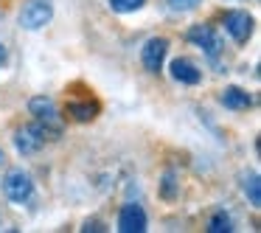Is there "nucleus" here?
Masks as SVG:
<instances>
[{
    "label": "nucleus",
    "mask_w": 261,
    "mask_h": 233,
    "mask_svg": "<svg viewBox=\"0 0 261 233\" xmlns=\"http://www.w3.org/2000/svg\"><path fill=\"white\" fill-rule=\"evenodd\" d=\"M54 20V3L51 0H25L20 9V25L25 31H40Z\"/></svg>",
    "instance_id": "f257e3e1"
},
{
    "label": "nucleus",
    "mask_w": 261,
    "mask_h": 233,
    "mask_svg": "<svg viewBox=\"0 0 261 233\" xmlns=\"http://www.w3.org/2000/svg\"><path fill=\"white\" fill-rule=\"evenodd\" d=\"M51 135H54L51 130H45L40 121H34V124H25V126H20V130L14 132V146H17L20 154H34V152H40V149L45 146V141Z\"/></svg>",
    "instance_id": "f03ea898"
},
{
    "label": "nucleus",
    "mask_w": 261,
    "mask_h": 233,
    "mask_svg": "<svg viewBox=\"0 0 261 233\" xmlns=\"http://www.w3.org/2000/svg\"><path fill=\"white\" fill-rule=\"evenodd\" d=\"M3 194H6V199H12V202H17V205L29 202L31 194H34V180H31V174H25L23 169L9 171V174L3 177Z\"/></svg>",
    "instance_id": "7ed1b4c3"
},
{
    "label": "nucleus",
    "mask_w": 261,
    "mask_h": 233,
    "mask_svg": "<svg viewBox=\"0 0 261 233\" xmlns=\"http://www.w3.org/2000/svg\"><path fill=\"white\" fill-rule=\"evenodd\" d=\"M29 110H31V115H34V118L45 126V130L54 132V135H59V132H62V118H59V110H57V104H54L51 98H45V96L31 98Z\"/></svg>",
    "instance_id": "20e7f679"
},
{
    "label": "nucleus",
    "mask_w": 261,
    "mask_h": 233,
    "mask_svg": "<svg viewBox=\"0 0 261 233\" xmlns=\"http://www.w3.org/2000/svg\"><path fill=\"white\" fill-rule=\"evenodd\" d=\"M225 31L233 37V42H239V45H244V42L250 40V34H253V17H250L247 12H227L225 14Z\"/></svg>",
    "instance_id": "39448f33"
},
{
    "label": "nucleus",
    "mask_w": 261,
    "mask_h": 233,
    "mask_svg": "<svg viewBox=\"0 0 261 233\" xmlns=\"http://www.w3.org/2000/svg\"><path fill=\"white\" fill-rule=\"evenodd\" d=\"M166 54H169V40H163V37H152V40L143 45V51H141L143 68H146L149 73H160Z\"/></svg>",
    "instance_id": "423d86ee"
},
{
    "label": "nucleus",
    "mask_w": 261,
    "mask_h": 233,
    "mask_svg": "<svg viewBox=\"0 0 261 233\" xmlns=\"http://www.w3.org/2000/svg\"><path fill=\"white\" fill-rule=\"evenodd\" d=\"M118 230L121 233H143L146 230V214H143L141 205L126 202L118 214Z\"/></svg>",
    "instance_id": "0eeeda50"
},
{
    "label": "nucleus",
    "mask_w": 261,
    "mask_h": 233,
    "mask_svg": "<svg viewBox=\"0 0 261 233\" xmlns=\"http://www.w3.org/2000/svg\"><path fill=\"white\" fill-rule=\"evenodd\" d=\"M188 40L194 42V45L199 48V51H205L211 59L214 57H219V48H222V42H219V37H216V31L211 29V25H194L191 31H188Z\"/></svg>",
    "instance_id": "6e6552de"
},
{
    "label": "nucleus",
    "mask_w": 261,
    "mask_h": 233,
    "mask_svg": "<svg viewBox=\"0 0 261 233\" xmlns=\"http://www.w3.org/2000/svg\"><path fill=\"white\" fill-rule=\"evenodd\" d=\"M171 79L180 82V85H199V79H202V73H199V68L191 62V59H174L171 62Z\"/></svg>",
    "instance_id": "1a4fd4ad"
},
{
    "label": "nucleus",
    "mask_w": 261,
    "mask_h": 233,
    "mask_svg": "<svg viewBox=\"0 0 261 233\" xmlns=\"http://www.w3.org/2000/svg\"><path fill=\"white\" fill-rule=\"evenodd\" d=\"M219 101L225 104L227 110H250L253 107V96H250L247 90H242V87H225Z\"/></svg>",
    "instance_id": "9d476101"
},
{
    "label": "nucleus",
    "mask_w": 261,
    "mask_h": 233,
    "mask_svg": "<svg viewBox=\"0 0 261 233\" xmlns=\"http://www.w3.org/2000/svg\"><path fill=\"white\" fill-rule=\"evenodd\" d=\"M68 115L73 121H79V124H87V121H93L98 115V104L96 101H73V104H68Z\"/></svg>",
    "instance_id": "9b49d317"
},
{
    "label": "nucleus",
    "mask_w": 261,
    "mask_h": 233,
    "mask_svg": "<svg viewBox=\"0 0 261 233\" xmlns=\"http://www.w3.org/2000/svg\"><path fill=\"white\" fill-rule=\"evenodd\" d=\"M208 230L211 233H230L233 230V222L225 211H214V216L208 219Z\"/></svg>",
    "instance_id": "f8f14e48"
},
{
    "label": "nucleus",
    "mask_w": 261,
    "mask_h": 233,
    "mask_svg": "<svg viewBox=\"0 0 261 233\" xmlns=\"http://www.w3.org/2000/svg\"><path fill=\"white\" fill-rule=\"evenodd\" d=\"M244 194L250 197V205H253V208H258V205H261V186H258V174H250L247 180H244Z\"/></svg>",
    "instance_id": "ddd939ff"
},
{
    "label": "nucleus",
    "mask_w": 261,
    "mask_h": 233,
    "mask_svg": "<svg viewBox=\"0 0 261 233\" xmlns=\"http://www.w3.org/2000/svg\"><path fill=\"white\" fill-rule=\"evenodd\" d=\"M143 3H146V0H110V9L118 12V14H132V12H138Z\"/></svg>",
    "instance_id": "4468645a"
},
{
    "label": "nucleus",
    "mask_w": 261,
    "mask_h": 233,
    "mask_svg": "<svg viewBox=\"0 0 261 233\" xmlns=\"http://www.w3.org/2000/svg\"><path fill=\"white\" fill-rule=\"evenodd\" d=\"M171 12H194V9L202 3V0H166Z\"/></svg>",
    "instance_id": "2eb2a0df"
},
{
    "label": "nucleus",
    "mask_w": 261,
    "mask_h": 233,
    "mask_svg": "<svg viewBox=\"0 0 261 233\" xmlns=\"http://www.w3.org/2000/svg\"><path fill=\"white\" fill-rule=\"evenodd\" d=\"M160 194H163L166 199H174V194H177V180H174V174H171V171H166V177H163V188H160Z\"/></svg>",
    "instance_id": "dca6fc26"
},
{
    "label": "nucleus",
    "mask_w": 261,
    "mask_h": 233,
    "mask_svg": "<svg viewBox=\"0 0 261 233\" xmlns=\"http://www.w3.org/2000/svg\"><path fill=\"white\" fill-rule=\"evenodd\" d=\"M82 230H85V233H90V230L93 233H101V230H107V227H104V222H98V219H87Z\"/></svg>",
    "instance_id": "f3484780"
},
{
    "label": "nucleus",
    "mask_w": 261,
    "mask_h": 233,
    "mask_svg": "<svg viewBox=\"0 0 261 233\" xmlns=\"http://www.w3.org/2000/svg\"><path fill=\"white\" fill-rule=\"evenodd\" d=\"M3 62H6V48L0 45V65H3Z\"/></svg>",
    "instance_id": "a211bd4d"
},
{
    "label": "nucleus",
    "mask_w": 261,
    "mask_h": 233,
    "mask_svg": "<svg viewBox=\"0 0 261 233\" xmlns=\"http://www.w3.org/2000/svg\"><path fill=\"white\" fill-rule=\"evenodd\" d=\"M0 163H3V152H0Z\"/></svg>",
    "instance_id": "6ab92c4d"
}]
</instances>
